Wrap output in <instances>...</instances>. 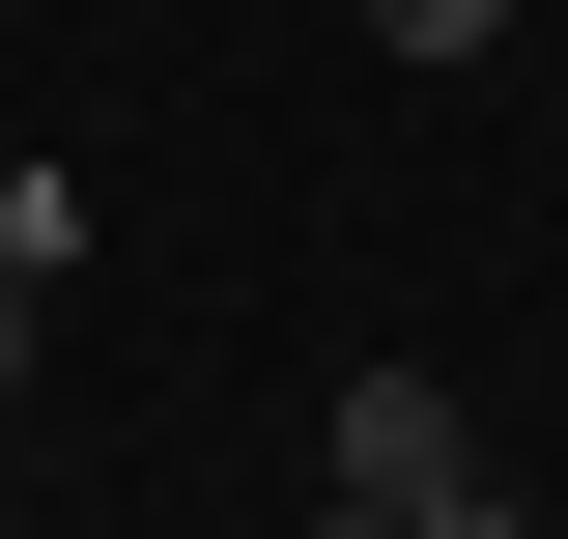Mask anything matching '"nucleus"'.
<instances>
[{"label":"nucleus","instance_id":"20e7f679","mask_svg":"<svg viewBox=\"0 0 568 539\" xmlns=\"http://www.w3.org/2000/svg\"><path fill=\"white\" fill-rule=\"evenodd\" d=\"M313 539H398V511H313Z\"/></svg>","mask_w":568,"mask_h":539},{"label":"nucleus","instance_id":"39448f33","mask_svg":"<svg viewBox=\"0 0 568 539\" xmlns=\"http://www.w3.org/2000/svg\"><path fill=\"white\" fill-rule=\"evenodd\" d=\"M0 200H29V142H0Z\"/></svg>","mask_w":568,"mask_h":539},{"label":"nucleus","instance_id":"f03ea898","mask_svg":"<svg viewBox=\"0 0 568 539\" xmlns=\"http://www.w3.org/2000/svg\"><path fill=\"white\" fill-rule=\"evenodd\" d=\"M484 29H511V0H369V58H484Z\"/></svg>","mask_w":568,"mask_h":539},{"label":"nucleus","instance_id":"7ed1b4c3","mask_svg":"<svg viewBox=\"0 0 568 539\" xmlns=\"http://www.w3.org/2000/svg\"><path fill=\"white\" fill-rule=\"evenodd\" d=\"M398 539H540V511H511V482H455V511H398Z\"/></svg>","mask_w":568,"mask_h":539},{"label":"nucleus","instance_id":"f257e3e1","mask_svg":"<svg viewBox=\"0 0 568 539\" xmlns=\"http://www.w3.org/2000/svg\"><path fill=\"white\" fill-rule=\"evenodd\" d=\"M455 482H484L455 369H369V398H342V511H455Z\"/></svg>","mask_w":568,"mask_h":539}]
</instances>
